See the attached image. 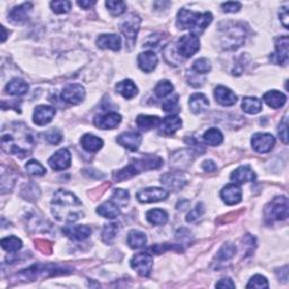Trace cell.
Returning <instances> with one entry per match:
<instances>
[{
  "label": "cell",
  "mask_w": 289,
  "mask_h": 289,
  "mask_svg": "<svg viewBox=\"0 0 289 289\" xmlns=\"http://www.w3.org/2000/svg\"><path fill=\"white\" fill-rule=\"evenodd\" d=\"M22 196L23 198H25L26 200H29V201H33L35 199H38L39 196H40V190H39V187L35 185V184H28L26 186V189H24L22 191Z\"/></svg>",
  "instance_id": "49"
},
{
  "label": "cell",
  "mask_w": 289,
  "mask_h": 289,
  "mask_svg": "<svg viewBox=\"0 0 289 289\" xmlns=\"http://www.w3.org/2000/svg\"><path fill=\"white\" fill-rule=\"evenodd\" d=\"M273 63L286 65L288 62V37H280L276 41V51L270 55Z\"/></svg>",
  "instance_id": "15"
},
{
  "label": "cell",
  "mask_w": 289,
  "mask_h": 289,
  "mask_svg": "<svg viewBox=\"0 0 289 289\" xmlns=\"http://www.w3.org/2000/svg\"><path fill=\"white\" fill-rule=\"evenodd\" d=\"M29 86L25 82V80L21 78H14L11 80L6 86V93L9 95L15 96H22L28 92Z\"/></svg>",
  "instance_id": "31"
},
{
  "label": "cell",
  "mask_w": 289,
  "mask_h": 289,
  "mask_svg": "<svg viewBox=\"0 0 289 289\" xmlns=\"http://www.w3.org/2000/svg\"><path fill=\"white\" fill-rule=\"evenodd\" d=\"M96 211H98V214L100 216H102L104 218H109V219H114V218H116L121 214L120 207L112 200L103 202Z\"/></svg>",
  "instance_id": "32"
},
{
  "label": "cell",
  "mask_w": 289,
  "mask_h": 289,
  "mask_svg": "<svg viewBox=\"0 0 289 289\" xmlns=\"http://www.w3.org/2000/svg\"><path fill=\"white\" fill-rule=\"evenodd\" d=\"M35 139L32 130L25 123L14 122L4 126L2 134V147L6 154L16 155L24 158L31 155Z\"/></svg>",
  "instance_id": "1"
},
{
  "label": "cell",
  "mask_w": 289,
  "mask_h": 289,
  "mask_svg": "<svg viewBox=\"0 0 289 289\" xmlns=\"http://www.w3.org/2000/svg\"><path fill=\"white\" fill-rule=\"evenodd\" d=\"M70 163H72V155H70V151L66 148L58 150L49 159V165L54 171H63L68 169Z\"/></svg>",
  "instance_id": "16"
},
{
  "label": "cell",
  "mask_w": 289,
  "mask_h": 289,
  "mask_svg": "<svg viewBox=\"0 0 289 289\" xmlns=\"http://www.w3.org/2000/svg\"><path fill=\"white\" fill-rule=\"evenodd\" d=\"M62 232L68 236L69 238L75 241H84L88 238L92 234V230L90 227L86 225H77V226H67L65 227Z\"/></svg>",
  "instance_id": "21"
},
{
  "label": "cell",
  "mask_w": 289,
  "mask_h": 289,
  "mask_svg": "<svg viewBox=\"0 0 289 289\" xmlns=\"http://www.w3.org/2000/svg\"><path fill=\"white\" fill-rule=\"evenodd\" d=\"M141 135L139 133H136V131H128V133H123L121 134L118 138H116V141L121 145L125 147L126 149H129L131 151H136L138 150V148L141 145Z\"/></svg>",
  "instance_id": "19"
},
{
  "label": "cell",
  "mask_w": 289,
  "mask_h": 289,
  "mask_svg": "<svg viewBox=\"0 0 289 289\" xmlns=\"http://www.w3.org/2000/svg\"><path fill=\"white\" fill-rule=\"evenodd\" d=\"M169 197V192L160 187H147L145 190L139 191L137 194V199L143 204H150V202H158L165 200Z\"/></svg>",
  "instance_id": "13"
},
{
  "label": "cell",
  "mask_w": 289,
  "mask_h": 289,
  "mask_svg": "<svg viewBox=\"0 0 289 289\" xmlns=\"http://www.w3.org/2000/svg\"><path fill=\"white\" fill-rule=\"evenodd\" d=\"M119 231H120V225L118 222L106 224L102 232V241L105 243V244H112L116 235H118Z\"/></svg>",
  "instance_id": "40"
},
{
  "label": "cell",
  "mask_w": 289,
  "mask_h": 289,
  "mask_svg": "<svg viewBox=\"0 0 289 289\" xmlns=\"http://www.w3.org/2000/svg\"><path fill=\"white\" fill-rule=\"evenodd\" d=\"M221 199L228 206L237 205L242 201V190L236 184H228L220 192Z\"/></svg>",
  "instance_id": "20"
},
{
  "label": "cell",
  "mask_w": 289,
  "mask_h": 289,
  "mask_svg": "<svg viewBox=\"0 0 289 289\" xmlns=\"http://www.w3.org/2000/svg\"><path fill=\"white\" fill-rule=\"evenodd\" d=\"M278 134H279V138L283 141V144H288V123L286 116L285 119L281 121L280 125H279Z\"/></svg>",
  "instance_id": "55"
},
{
  "label": "cell",
  "mask_w": 289,
  "mask_h": 289,
  "mask_svg": "<svg viewBox=\"0 0 289 289\" xmlns=\"http://www.w3.org/2000/svg\"><path fill=\"white\" fill-rule=\"evenodd\" d=\"M263 101L272 109L282 108L287 102V96L278 90H270L263 95Z\"/></svg>",
  "instance_id": "29"
},
{
  "label": "cell",
  "mask_w": 289,
  "mask_h": 289,
  "mask_svg": "<svg viewBox=\"0 0 289 289\" xmlns=\"http://www.w3.org/2000/svg\"><path fill=\"white\" fill-rule=\"evenodd\" d=\"M163 111L167 113L179 112V95H175L173 99H169L163 104Z\"/></svg>",
  "instance_id": "51"
},
{
  "label": "cell",
  "mask_w": 289,
  "mask_h": 289,
  "mask_svg": "<svg viewBox=\"0 0 289 289\" xmlns=\"http://www.w3.org/2000/svg\"><path fill=\"white\" fill-rule=\"evenodd\" d=\"M35 247L43 254L50 255L52 253V244L47 240H37L35 241Z\"/></svg>",
  "instance_id": "54"
},
{
  "label": "cell",
  "mask_w": 289,
  "mask_h": 289,
  "mask_svg": "<svg viewBox=\"0 0 289 289\" xmlns=\"http://www.w3.org/2000/svg\"><path fill=\"white\" fill-rule=\"evenodd\" d=\"M173 89H174V86L172 85V83H170L169 80L165 79V80H162V82L157 84V86L155 87V94H156L157 98L163 99V98H166L167 95L173 92Z\"/></svg>",
  "instance_id": "43"
},
{
  "label": "cell",
  "mask_w": 289,
  "mask_h": 289,
  "mask_svg": "<svg viewBox=\"0 0 289 289\" xmlns=\"http://www.w3.org/2000/svg\"><path fill=\"white\" fill-rule=\"evenodd\" d=\"M245 28L242 24H227L221 35V44L225 50H236L245 41Z\"/></svg>",
  "instance_id": "6"
},
{
  "label": "cell",
  "mask_w": 289,
  "mask_h": 289,
  "mask_svg": "<svg viewBox=\"0 0 289 289\" xmlns=\"http://www.w3.org/2000/svg\"><path fill=\"white\" fill-rule=\"evenodd\" d=\"M216 287L217 288H235V283L233 282L232 279L224 278L216 283Z\"/></svg>",
  "instance_id": "57"
},
{
  "label": "cell",
  "mask_w": 289,
  "mask_h": 289,
  "mask_svg": "<svg viewBox=\"0 0 289 289\" xmlns=\"http://www.w3.org/2000/svg\"><path fill=\"white\" fill-rule=\"evenodd\" d=\"M130 199L129 192L123 189H115L112 195V201L115 202L119 207H124L128 205Z\"/></svg>",
  "instance_id": "45"
},
{
  "label": "cell",
  "mask_w": 289,
  "mask_h": 289,
  "mask_svg": "<svg viewBox=\"0 0 289 289\" xmlns=\"http://www.w3.org/2000/svg\"><path fill=\"white\" fill-rule=\"evenodd\" d=\"M44 139L51 145H58L62 140V135L58 129H51L44 134Z\"/></svg>",
  "instance_id": "50"
},
{
  "label": "cell",
  "mask_w": 289,
  "mask_h": 289,
  "mask_svg": "<svg viewBox=\"0 0 289 289\" xmlns=\"http://www.w3.org/2000/svg\"><path fill=\"white\" fill-rule=\"evenodd\" d=\"M215 98L219 104L224 106H232L237 102V96L230 88L225 86H218L215 89Z\"/></svg>",
  "instance_id": "25"
},
{
  "label": "cell",
  "mask_w": 289,
  "mask_h": 289,
  "mask_svg": "<svg viewBox=\"0 0 289 289\" xmlns=\"http://www.w3.org/2000/svg\"><path fill=\"white\" fill-rule=\"evenodd\" d=\"M182 120L176 115L166 116L160 122L159 133L164 136H172L174 135L177 130L181 129Z\"/></svg>",
  "instance_id": "23"
},
{
  "label": "cell",
  "mask_w": 289,
  "mask_h": 289,
  "mask_svg": "<svg viewBox=\"0 0 289 289\" xmlns=\"http://www.w3.org/2000/svg\"><path fill=\"white\" fill-rule=\"evenodd\" d=\"M130 266L141 277H148L154 266V258L149 252H140L133 256Z\"/></svg>",
  "instance_id": "9"
},
{
  "label": "cell",
  "mask_w": 289,
  "mask_h": 289,
  "mask_svg": "<svg viewBox=\"0 0 289 289\" xmlns=\"http://www.w3.org/2000/svg\"><path fill=\"white\" fill-rule=\"evenodd\" d=\"M212 22V15L209 12L197 13L189 9H181L177 14L176 25L180 29H191L194 34L201 33Z\"/></svg>",
  "instance_id": "4"
},
{
  "label": "cell",
  "mask_w": 289,
  "mask_h": 289,
  "mask_svg": "<svg viewBox=\"0 0 289 289\" xmlns=\"http://www.w3.org/2000/svg\"><path fill=\"white\" fill-rule=\"evenodd\" d=\"M265 217L268 221L285 220L288 217V199L286 197H277L269 202L265 209Z\"/></svg>",
  "instance_id": "7"
},
{
  "label": "cell",
  "mask_w": 289,
  "mask_h": 289,
  "mask_svg": "<svg viewBox=\"0 0 289 289\" xmlns=\"http://www.w3.org/2000/svg\"><path fill=\"white\" fill-rule=\"evenodd\" d=\"M231 180L235 183L244 184L247 182H253L255 180V173L250 166H240L231 174Z\"/></svg>",
  "instance_id": "22"
},
{
  "label": "cell",
  "mask_w": 289,
  "mask_h": 289,
  "mask_svg": "<svg viewBox=\"0 0 289 289\" xmlns=\"http://www.w3.org/2000/svg\"><path fill=\"white\" fill-rule=\"evenodd\" d=\"M116 92L122 95L124 99L130 100L135 98L137 93H138V88H137V86L135 85L133 80L125 79L116 85Z\"/></svg>",
  "instance_id": "34"
},
{
  "label": "cell",
  "mask_w": 289,
  "mask_h": 289,
  "mask_svg": "<svg viewBox=\"0 0 289 289\" xmlns=\"http://www.w3.org/2000/svg\"><path fill=\"white\" fill-rule=\"evenodd\" d=\"M80 144H82V147L86 151L95 153V151H99L103 147V140L94 135L86 134L80 139Z\"/></svg>",
  "instance_id": "30"
},
{
  "label": "cell",
  "mask_w": 289,
  "mask_h": 289,
  "mask_svg": "<svg viewBox=\"0 0 289 289\" xmlns=\"http://www.w3.org/2000/svg\"><path fill=\"white\" fill-rule=\"evenodd\" d=\"M25 169H26L27 173L29 175H33V176H41V175H44L45 172H47V170L44 169V166L41 163H39L38 160H34V159L27 162L26 165H25Z\"/></svg>",
  "instance_id": "44"
},
{
  "label": "cell",
  "mask_w": 289,
  "mask_h": 289,
  "mask_svg": "<svg viewBox=\"0 0 289 289\" xmlns=\"http://www.w3.org/2000/svg\"><path fill=\"white\" fill-rule=\"evenodd\" d=\"M122 120V116L116 112H110L103 115H98L94 119V124L98 126L99 129H114L118 126Z\"/></svg>",
  "instance_id": "17"
},
{
  "label": "cell",
  "mask_w": 289,
  "mask_h": 289,
  "mask_svg": "<svg viewBox=\"0 0 289 289\" xmlns=\"http://www.w3.org/2000/svg\"><path fill=\"white\" fill-rule=\"evenodd\" d=\"M204 139L208 145L218 146L222 143V140H224V137H222V134L220 133L219 129L210 128L209 130H207L205 133Z\"/></svg>",
  "instance_id": "41"
},
{
  "label": "cell",
  "mask_w": 289,
  "mask_h": 289,
  "mask_svg": "<svg viewBox=\"0 0 289 289\" xmlns=\"http://www.w3.org/2000/svg\"><path fill=\"white\" fill-rule=\"evenodd\" d=\"M2 29H3V38H2V41L5 42V40H6V29H5L4 26H2Z\"/></svg>",
  "instance_id": "62"
},
{
  "label": "cell",
  "mask_w": 289,
  "mask_h": 289,
  "mask_svg": "<svg viewBox=\"0 0 289 289\" xmlns=\"http://www.w3.org/2000/svg\"><path fill=\"white\" fill-rule=\"evenodd\" d=\"M252 147L256 153L267 154L276 144L275 137L270 134H255L252 137Z\"/></svg>",
  "instance_id": "12"
},
{
  "label": "cell",
  "mask_w": 289,
  "mask_h": 289,
  "mask_svg": "<svg viewBox=\"0 0 289 289\" xmlns=\"http://www.w3.org/2000/svg\"><path fill=\"white\" fill-rule=\"evenodd\" d=\"M33 5L31 3H24L19 6L14 7L9 13V19L14 23H22L26 21L29 12L32 11Z\"/></svg>",
  "instance_id": "27"
},
{
  "label": "cell",
  "mask_w": 289,
  "mask_h": 289,
  "mask_svg": "<svg viewBox=\"0 0 289 289\" xmlns=\"http://www.w3.org/2000/svg\"><path fill=\"white\" fill-rule=\"evenodd\" d=\"M162 122V120L158 116L154 115H138V118L136 119V123L139 126L140 129H143L145 131H148L150 129H154L156 126H158Z\"/></svg>",
  "instance_id": "35"
},
{
  "label": "cell",
  "mask_w": 289,
  "mask_h": 289,
  "mask_svg": "<svg viewBox=\"0 0 289 289\" xmlns=\"http://www.w3.org/2000/svg\"><path fill=\"white\" fill-rule=\"evenodd\" d=\"M242 109L248 114H256L262 110L261 100L258 98H244L242 102Z\"/></svg>",
  "instance_id": "39"
},
{
  "label": "cell",
  "mask_w": 289,
  "mask_h": 289,
  "mask_svg": "<svg viewBox=\"0 0 289 289\" xmlns=\"http://www.w3.org/2000/svg\"><path fill=\"white\" fill-rule=\"evenodd\" d=\"M236 247L232 244V243H225L224 245L220 247V250L217 253V259L219 261H228L230 259L235 255Z\"/></svg>",
  "instance_id": "42"
},
{
  "label": "cell",
  "mask_w": 289,
  "mask_h": 289,
  "mask_svg": "<svg viewBox=\"0 0 289 289\" xmlns=\"http://www.w3.org/2000/svg\"><path fill=\"white\" fill-rule=\"evenodd\" d=\"M163 165V159L155 155H146L131 160L129 165H126L123 169L116 171L113 174V180L115 182H122L124 180L131 179V177L141 173L144 171L157 170Z\"/></svg>",
  "instance_id": "3"
},
{
  "label": "cell",
  "mask_w": 289,
  "mask_h": 289,
  "mask_svg": "<svg viewBox=\"0 0 289 289\" xmlns=\"http://www.w3.org/2000/svg\"><path fill=\"white\" fill-rule=\"evenodd\" d=\"M51 205L52 214L59 221L75 222L84 217V212L80 209L82 201L67 190H58L55 192Z\"/></svg>",
  "instance_id": "2"
},
{
  "label": "cell",
  "mask_w": 289,
  "mask_h": 289,
  "mask_svg": "<svg viewBox=\"0 0 289 289\" xmlns=\"http://www.w3.org/2000/svg\"><path fill=\"white\" fill-rule=\"evenodd\" d=\"M55 115V109L49 105H40L34 111L33 121L35 124L43 126L50 123Z\"/></svg>",
  "instance_id": "18"
},
{
  "label": "cell",
  "mask_w": 289,
  "mask_h": 289,
  "mask_svg": "<svg viewBox=\"0 0 289 289\" xmlns=\"http://www.w3.org/2000/svg\"><path fill=\"white\" fill-rule=\"evenodd\" d=\"M0 244H2V247L4 248V250L8 253L17 252L23 247L22 240L16 236L5 237L3 238L2 242H0Z\"/></svg>",
  "instance_id": "38"
},
{
  "label": "cell",
  "mask_w": 289,
  "mask_h": 289,
  "mask_svg": "<svg viewBox=\"0 0 289 289\" xmlns=\"http://www.w3.org/2000/svg\"><path fill=\"white\" fill-rule=\"evenodd\" d=\"M96 4V2H78V5L84 9H89Z\"/></svg>",
  "instance_id": "61"
},
{
  "label": "cell",
  "mask_w": 289,
  "mask_h": 289,
  "mask_svg": "<svg viewBox=\"0 0 289 289\" xmlns=\"http://www.w3.org/2000/svg\"><path fill=\"white\" fill-rule=\"evenodd\" d=\"M158 63L157 55L153 51H146L138 55V65L145 73H151Z\"/></svg>",
  "instance_id": "26"
},
{
  "label": "cell",
  "mask_w": 289,
  "mask_h": 289,
  "mask_svg": "<svg viewBox=\"0 0 289 289\" xmlns=\"http://www.w3.org/2000/svg\"><path fill=\"white\" fill-rule=\"evenodd\" d=\"M177 52L183 58H191L195 55L200 49V41L198 35L191 33L187 35H183L177 41Z\"/></svg>",
  "instance_id": "10"
},
{
  "label": "cell",
  "mask_w": 289,
  "mask_h": 289,
  "mask_svg": "<svg viewBox=\"0 0 289 289\" xmlns=\"http://www.w3.org/2000/svg\"><path fill=\"white\" fill-rule=\"evenodd\" d=\"M189 105L192 112L195 114H199L208 109V106H209V101H208L206 95L201 93H196L194 95H191V98L189 100Z\"/></svg>",
  "instance_id": "28"
},
{
  "label": "cell",
  "mask_w": 289,
  "mask_h": 289,
  "mask_svg": "<svg viewBox=\"0 0 289 289\" xmlns=\"http://www.w3.org/2000/svg\"><path fill=\"white\" fill-rule=\"evenodd\" d=\"M147 220H148L151 225L160 226L165 225L169 219V215L163 209H151L147 212Z\"/></svg>",
  "instance_id": "37"
},
{
  "label": "cell",
  "mask_w": 289,
  "mask_h": 289,
  "mask_svg": "<svg viewBox=\"0 0 289 289\" xmlns=\"http://www.w3.org/2000/svg\"><path fill=\"white\" fill-rule=\"evenodd\" d=\"M201 167L206 172H215L217 170V165L212 160H205Z\"/></svg>",
  "instance_id": "58"
},
{
  "label": "cell",
  "mask_w": 289,
  "mask_h": 289,
  "mask_svg": "<svg viewBox=\"0 0 289 289\" xmlns=\"http://www.w3.org/2000/svg\"><path fill=\"white\" fill-rule=\"evenodd\" d=\"M162 184L169 187L172 191H179L183 189L186 184V177L181 172H170L160 177Z\"/></svg>",
  "instance_id": "14"
},
{
  "label": "cell",
  "mask_w": 289,
  "mask_h": 289,
  "mask_svg": "<svg viewBox=\"0 0 289 289\" xmlns=\"http://www.w3.org/2000/svg\"><path fill=\"white\" fill-rule=\"evenodd\" d=\"M128 245L136 250V248H141L146 245L147 243V236L145 233L140 231H131L128 234V238H126Z\"/></svg>",
  "instance_id": "36"
},
{
  "label": "cell",
  "mask_w": 289,
  "mask_h": 289,
  "mask_svg": "<svg viewBox=\"0 0 289 289\" xmlns=\"http://www.w3.org/2000/svg\"><path fill=\"white\" fill-rule=\"evenodd\" d=\"M277 276L281 281L287 282V280H288V267L287 266L282 267L280 270L277 271Z\"/></svg>",
  "instance_id": "59"
},
{
  "label": "cell",
  "mask_w": 289,
  "mask_h": 289,
  "mask_svg": "<svg viewBox=\"0 0 289 289\" xmlns=\"http://www.w3.org/2000/svg\"><path fill=\"white\" fill-rule=\"evenodd\" d=\"M247 288H269V283L266 277L261 275H255L251 278L250 282L247 283Z\"/></svg>",
  "instance_id": "52"
},
{
  "label": "cell",
  "mask_w": 289,
  "mask_h": 289,
  "mask_svg": "<svg viewBox=\"0 0 289 289\" xmlns=\"http://www.w3.org/2000/svg\"><path fill=\"white\" fill-rule=\"evenodd\" d=\"M72 273V269L60 267L52 263H35L17 275V278L23 281H33L39 278H49L54 276H62Z\"/></svg>",
  "instance_id": "5"
},
{
  "label": "cell",
  "mask_w": 289,
  "mask_h": 289,
  "mask_svg": "<svg viewBox=\"0 0 289 289\" xmlns=\"http://www.w3.org/2000/svg\"><path fill=\"white\" fill-rule=\"evenodd\" d=\"M204 214H205V206H204V204H201L200 202V204H198L196 206V208H194V209H192L189 214H187L186 221L187 222H195L199 219V218Z\"/></svg>",
  "instance_id": "48"
},
{
  "label": "cell",
  "mask_w": 289,
  "mask_h": 289,
  "mask_svg": "<svg viewBox=\"0 0 289 289\" xmlns=\"http://www.w3.org/2000/svg\"><path fill=\"white\" fill-rule=\"evenodd\" d=\"M192 159H194V153L185 149L174 153V155L171 157L172 165L179 167V169H183V167L191 164Z\"/></svg>",
  "instance_id": "33"
},
{
  "label": "cell",
  "mask_w": 289,
  "mask_h": 289,
  "mask_svg": "<svg viewBox=\"0 0 289 289\" xmlns=\"http://www.w3.org/2000/svg\"><path fill=\"white\" fill-rule=\"evenodd\" d=\"M241 3H235V2H230V3H224L221 4V8L225 13H236L241 9Z\"/></svg>",
  "instance_id": "56"
},
{
  "label": "cell",
  "mask_w": 289,
  "mask_h": 289,
  "mask_svg": "<svg viewBox=\"0 0 289 289\" xmlns=\"http://www.w3.org/2000/svg\"><path fill=\"white\" fill-rule=\"evenodd\" d=\"M96 44L101 49H110L119 51L121 49V38L116 34H102L96 40Z\"/></svg>",
  "instance_id": "24"
},
{
  "label": "cell",
  "mask_w": 289,
  "mask_h": 289,
  "mask_svg": "<svg viewBox=\"0 0 289 289\" xmlns=\"http://www.w3.org/2000/svg\"><path fill=\"white\" fill-rule=\"evenodd\" d=\"M140 23L141 19L138 15L130 14L122 22V24H121V31H122L124 35L125 44L129 50L133 49L136 43L137 34H138V31L140 28Z\"/></svg>",
  "instance_id": "8"
},
{
  "label": "cell",
  "mask_w": 289,
  "mask_h": 289,
  "mask_svg": "<svg viewBox=\"0 0 289 289\" xmlns=\"http://www.w3.org/2000/svg\"><path fill=\"white\" fill-rule=\"evenodd\" d=\"M192 69H194L197 74H207L211 70V63L209 60L206 58L198 59L197 61H195L194 66H192Z\"/></svg>",
  "instance_id": "47"
},
{
  "label": "cell",
  "mask_w": 289,
  "mask_h": 289,
  "mask_svg": "<svg viewBox=\"0 0 289 289\" xmlns=\"http://www.w3.org/2000/svg\"><path fill=\"white\" fill-rule=\"evenodd\" d=\"M52 11L55 14H66L72 9V3L70 2H52L51 4Z\"/></svg>",
  "instance_id": "53"
},
{
  "label": "cell",
  "mask_w": 289,
  "mask_h": 289,
  "mask_svg": "<svg viewBox=\"0 0 289 289\" xmlns=\"http://www.w3.org/2000/svg\"><path fill=\"white\" fill-rule=\"evenodd\" d=\"M105 5L114 16H120V15H122L126 9V5L123 2H113V0H109V2L105 3Z\"/></svg>",
  "instance_id": "46"
},
{
  "label": "cell",
  "mask_w": 289,
  "mask_h": 289,
  "mask_svg": "<svg viewBox=\"0 0 289 289\" xmlns=\"http://www.w3.org/2000/svg\"><path fill=\"white\" fill-rule=\"evenodd\" d=\"M85 88L80 84H70L66 86L61 93V99L69 104H79L85 99Z\"/></svg>",
  "instance_id": "11"
},
{
  "label": "cell",
  "mask_w": 289,
  "mask_h": 289,
  "mask_svg": "<svg viewBox=\"0 0 289 289\" xmlns=\"http://www.w3.org/2000/svg\"><path fill=\"white\" fill-rule=\"evenodd\" d=\"M279 16H280V19H281V22H282V24H283V26H285L286 28H288V8L287 7H285L283 8V12L282 13H280V15H279Z\"/></svg>",
  "instance_id": "60"
}]
</instances>
